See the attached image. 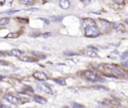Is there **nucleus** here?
<instances>
[{
    "mask_svg": "<svg viewBox=\"0 0 128 108\" xmlns=\"http://www.w3.org/2000/svg\"><path fill=\"white\" fill-rule=\"evenodd\" d=\"M100 35V31L94 25L85 27V36L87 37H97Z\"/></svg>",
    "mask_w": 128,
    "mask_h": 108,
    "instance_id": "f257e3e1",
    "label": "nucleus"
},
{
    "mask_svg": "<svg viewBox=\"0 0 128 108\" xmlns=\"http://www.w3.org/2000/svg\"><path fill=\"white\" fill-rule=\"evenodd\" d=\"M33 77L35 79H37V80H40V81H45V80L48 79L47 75L44 72H42V71H35L33 73Z\"/></svg>",
    "mask_w": 128,
    "mask_h": 108,
    "instance_id": "f03ea898",
    "label": "nucleus"
},
{
    "mask_svg": "<svg viewBox=\"0 0 128 108\" xmlns=\"http://www.w3.org/2000/svg\"><path fill=\"white\" fill-rule=\"evenodd\" d=\"M84 76H85V78H86V79L91 80V81H97V80H99L98 76H97L94 72L89 71V70H87V71H85V72H84Z\"/></svg>",
    "mask_w": 128,
    "mask_h": 108,
    "instance_id": "7ed1b4c3",
    "label": "nucleus"
},
{
    "mask_svg": "<svg viewBox=\"0 0 128 108\" xmlns=\"http://www.w3.org/2000/svg\"><path fill=\"white\" fill-rule=\"evenodd\" d=\"M4 98H5L8 102H10V103H12V104H17V103H19V99H18L16 96H14V95L7 94V95L4 96Z\"/></svg>",
    "mask_w": 128,
    "mask_h": 108,
    "instance_id": "20e7f679",
    "label": "nucleus"
},
{
    "mask_svg": "<svg viewBox=\"0 0 128 108\" xmlns=\"http://www.w3.org/2000/svg\"><path fill=\"white\" fill-rule=\"evenodd\" d=\"M83 54L86 55V56H89V57H97V53L95 51H93L91 48H88L87 50H84Z\"/></svg>",
    "mask_w": 128,
    "mask_h": 108,
    "instance_id": "39448f33",
    "label": "nucleus"
},
{
    "mask_svg": "<svg viewBox=\"0 0 128 108\" xmlns=\"http://www.w3.org/2000/svg\"><path fill=\"white\" fill-rule=\"evenodd\" d=\"M59 5L62 9H68L70 7V1L69 0H60L59 1Z\"/></svg>",
    "mask_w": 128,
    "mask_h": 108,
    "instance_id": "423d86ee",
    "label": "nucleus"
},
{
    "mask_svg": "<svg viewBox=\"0 0 128 108\" xmlns=\"http://www.w3.org/2000/svg\"><path fill=\"white\" fill-rule=\"evenodd\" d=\"M33 100L36 101L37 103H40V104H45L47 102V100L44 98V97H41L39 95H34L33 96Z\"/></svg>",
    "mask_w": 128,
    "mask_h": 108,
    "instance_id": "0eeeda50",
    "label": "nucleus"
},
{
    "mask_svg": "<svg viewBox=\"0 0 128 108\" xmlns=\"http://www.w3.org/2000/svg\"><path fill=\"white\" fill-rule=\"evenodd\" d=\"M113 28L116 31H120V32H124L125 31V27L121 23H115V24H113Z\"/></svg>",
    "mask_w": 128,
    "mask_h": 108,
    "instance_id": "6e6552de",
    "label": "nucleus"
},
{
    "mask_svg": "<svg viewBox=\"0 0 128 108\" xmlns=\"http://www.w3.org/2000/svg\"><path fill=\"white\" fill-rule=\"evenodd\" d=\"M83 25L86 27V26H92V25H95V21L93 19H90V18H87V19H84L83 20Z\"/></svg>",
    "mask_w": 128,
    "mask_h": 108,
    "instance_id": "1a4fd4ad",
    "label": "nucleus"
},
{
    "mask_svg": "<svg viewBox=\"0 0 128 108\" xmlns=\"http://www.w3.org/2000/svg\"><path fill=\"white\" fill-rule=\"evenodd\" d=\"M50 86H48V85H41V86H38V89H42V90H44L46 93H52V91H51V89L49 88Z\"/></svg>",
    "mask_w": 128,
    "mask_h": 108,
    "instance_id": "9d476101",
    "label": "nucleus"
},
{
    "mask_svg": "<svg viewBox=\"0 0 128 108\" xmlns=\"http://www.w3.org/2000/svg\"><path fill=\"white\" fill-rule=\"evenodd\" d=\"M99 22H100V25H101L103 28H108V27L110 26V23H109L108 21H106V20L100 19V20H99Z\"/></svg>",
    "mask_w": 128,
    "mask_h": 108,
    "instance_id": "9b49d317",
    "label": "nucleus"
},
{
    "mask_svg": "<svg viewBox=\"0 0 128 108\" xmlns=\"http://www.w3.org/2000/svg\"><path fill=\"white\" fill-rule=\"evenodd\" d=\"M11 54L15 55V56H21V55H23V52L21 50H18V49H12L11 50Z\"/></svg>",
    "mask_w": 128,
    "mask_h": 108,
    "instance_id": "f8f14e48",
    "label": "nucleus"
},
{
    "mask_svg": "<svg viewBox=\"0 0 128 108\" xmlns=\"http://www.w3.org/2000/svg\"><path fill=\"white\" fill-rule=\"evenodd\" d=\"M8 23H9V18L4 17V18H1V19H0V25H1V26H5V25H7Z\"/></svg>",
    "mask_w": 128,
    "mask_h": 108,
    "instance_id": "ddd939ff",
    "label": "nucleus"
},
{
    "mask_svg": "<svg viewBox=\"0 0 128 108\" xmlns=\"http://www.w3.org/2000/svg\"><path fill=\"white\" fill-rule=\"evenodd\" d=\"M32 54H33V55H35V56H37V57H40V58H42V59H44V58L46 57V55H45L44 53L37 52V51H32Z\"/></svg>",
    "mask_w": 128,
    "mask_h": 108,
    "instance_id": "4468645a",
    "label": "nucleus"
},
{
    "mask_svg": "<svg viewBox=\"0 0 128 108\" xmlns=\"http://www.w3.org/2000/svg\"><path fill=\"white\" fill-rule=\"evenodd\" d=\"M22 61H25V62H33V61H35V59H33V58H31V57H28V56H23V57H21L20 58Z\"/></svg>",
    "mask_w": 128,
    "mask_h": 108,
    "instance_id": "2eb2a0df",
    "label": "nucleus"
},
{
    "mask_svg": "<svg viewBox=\"0 0 128 108\" xmlns=\"http://www.w3.org/2000/svg\"><path fill=\"white\" fill-rule=\"evenodd\" d=\"M19 35H20V33H9L8 35H6L5 38H17V37H19Z\"/></svg>",
    "mask_w": 128,
    "mask_h": 108,
    "instance_id": "dca6fc26",
    "label": "nucleus"
},
{
    "mask_svg": "<svg viewBox=\"0 0 128 108\" xmlns=\"http://www.w3.org/2000/svg\"><path fill=\"white\" fill-rule=\"evenodd\" d=\"M54 81H55V82H57V83H59V84H61V85H66V82H65V80H64V79L57 78V79H54Z\"/></svg>",
    "mask_w": 128,
    "mask_h": 108,
    "instance_id": "f3484780",
    "label": "nucleus"
},
{
    "mask_svg": "<svg viewBox=\"0 0 128 108\" xmlns=\"http://www.w3.org/2000/svg\"><path fill=\"white\" fill-rule=\"evenodd\" d=\"M51 20L56 21V22H59V21L62 20V17H61V16H52V17H51Z\"/></svg>",
    "mask_w": 128,
    "mask_h": 108,
    "instance_id": "a211bd4d",
    "label": "nucleus"
},
{
    "mask_svg": "<svg viewBox=\"0 0 128 108\" xmlns=\"http://www.w3.org/2000/svg\"><path fill=\"white\" fill-rule=\"evenodd\" d=\"M20 1H21V3H23L25 5H30L33 2V0H20Z\"/></svg>",
    "mask_w": 128,
    "mask_h": 108,
    "instance_id": "6ab92c4d",
    "label": "nucleus"
},
{
    "mask_svg": "<svg viewBox=\"0 0 128 108\" xmlns=\"http://www.w3.org/2000/svg\"><path fill=\"white\" fill-rule=\"evenodd\" d=\"M64 54H65V55H69V56H73V55H76V53H74V52H71V51H65V52H64Z\"/></svg>",
    "mask_w": 128,
    "mask_h": 108,
    "instance_id": "aec40b11",
    "label": "nucleus"
},
{
    "mask_svg": "<svg viewBox=\"0 0 128 108\" xmlns=\"http://www.w3.org/2000/svg\"><path fill=\"white\" fill-rule=\"evenodd\" d=\"M110 103H111L112 105H115V106H119V105H120L118 101H114V100H112V101H110Z\"/></svg>",
    "mask_w": 128,
    "mask_h": 108,
    "instance_id": "412c9836",
    "label": "nucleus"
},
{
    "mask_svg": "<svg viewBox=\"0 0 128 108\" xmlns=\"http://www.w3.org/2000/svg\"><path fill=\"white\" fill-rule=\"evenodd\" d=\"M72 107H76V108H80V107H83V105H79V104H76V103H72Z\"/></svg>",
    "mask_w": 128,
    "mask_h": 108,
    "instance_id": "4be33fe9",
    "label": "nucleus"
},
{
    "mask_svg": "<svg viewBox=\"0 0 128 108\" xmlns=\"http://www.w3.org/2000/svg\"><path fill=\"white\" fill-rule=\"evenodd\" d=\"M25 89H26L27 91H29L30 93H33V89H32V88H29V86H25Z\"/></svg>",
    "mask_w": 128,
    "mask_h": 108,
    "instance_id": "5701e85b",
    "label": "nucleus"
},
{
    "mask_svg": "<svg viewBox=\"0 0 128 108\" xmlns=\"http://www.w3.org/2000/svg\"><path fill=\"white\" fill-rule=\"evenodd\" d=\"M114 2L116 4H122V3H124V0H114Z\"/></svg>",
    "mask_w": 128,
    "mask_h": 108,
    "instance_id": "b1692460",
    "label": "nucleus"
},
{
    "mask_svg": "<svg viewBox=\"0 0 128 108\" xmlns=\"http://www.w3.org/2000/svg\"><path fill=\"white\" fill-rule=\"evenodd\" d=\"M126 57H127V52H125V53H123V54L121 55V59H122V60H123V59H125Z\"/></svg>",
    "mask_w": 128,
    "mask_h": 108,
    "instance_id": "393cba45",
    "label": "nucleus"
},
{
    "mask_svg": "<svg viewBox=\"0 0 128 108\" xmlns=\"http://www.w3.org/2000/svg\"><path fill=\"white\" fill-rule=\"evenodd\" d=\"M122 65H123V67H124V68H128V61H125Z\"/></svg>",
    "mask_w": 128,
    "mask_h": 108,
    "instance_id": "a878e982",
    "label": "nucleus"
},
{
    "mask_svg": "<svg viewBox=\"0 0 128 108\" xmlns=\"http://www.w3.org/2000/svg\"><path fill=\"white\" fill-rule=\"evenodd\" d=\"M40 20H42V21H44L46 24H49V20H47V19H44V18H41Z\"/></svg>",
    "mask_w": 128,
    "mask_h": 108,
    "instance_id": "bb28decb",
    "label": "nucleus"
},
{
    "mask_svg": "<svg viewBox=\"0 0 128 108\" xmlns=\"http://www.w3.org/2000/svg\"><path fill=\"white\" fill-rule=\"evenodd\" d=\"M0 64H3V65H9V63H8V62H5V61H1V60H0Z\"/></svg>",
    "mask_w": 128,
    "mask_h": 108,
    "instance_id": "cd10ccee",
    "label": "nucleus"
},
{
    "mask_svg": "<svg viewBox=\"0 0 128 108\" xmlns=\"http://www.w3.org/2000/svg\"><path fill=\"white\" fill-rule=\"evenodd\" d=\"M50 35H51V33H45L43 36H44V37H47V36H50Z\"/></svg>",
    "mask_w": 128,
    "mask_h": 108,
    "instance_id": "c85d7f7f",
    "label": "nucleus"
},
{
    "mask_svg": "<svg viewBox=\"0 0 128 108\" xmlns=\"http://www.w3.org/2000/svg\"><path fill=\"white\" fill-rule=\"evenodd\" d=\"M12 1H13V0H6V2H7V3H11Z\"/></svg>",
    "mask_w": 128,
    "mask_h": 108,
    "instance_id": "c756f323",
    "label": "nucleus"
},
{
    "mask_svg": "<svg viewBox=\"0 0 128 108\" xmlns=\"http://www.w3.org/2000/svg\"><path fill=\"white\" fill-rule=\"evenodd\" d=\"M125 22H126V23L128 24V19H126V20H125Z\"/></svg>",
    "mask_w": 128,
    "mask_h": 108,
    "instance_id": "7c9ffc66",
    "label": "nucleus"
},
{
    "mask_svg": "<svg viewBox=\"0 0 128 108\" xmlns=\"http://www.w3.org/2000/svg\"><path fill=\"white\" fill-rule=\"evenodd\" d=\"M1 55H2V53H1V52H0V56H1Z\"/></svg>",
    "mask_w": 128,
    "mask_h": 108,
    "instance_id": "2f4dec72",
    "label": "nucleus"
},
{
    "mask_svg": "<svg viewBox=\"0 0 128 108\" xmlns=\"http://www.w3.org/2000/svg\"><path fill=\"white\" fill-rule=\"evenodd\" d=\"M127 74H128V72H127Z\"/></svg>",
    "mask_w": 128,
    "mask_h": 108,
    "instance_id": "473e14b6",
    "label": "nucleus"
},
{
    "mask_svg": "<svg viewBox=\"0 0 128 108\" xmlns=\"http://www.w3.org/2000/svg\"><path fill=\"white\" fill-rule=\"evenodd\" d=\"M48 1H49V0H48Z\"/></svg>",
    "mask_w": 128,
    "mask_h": 108,
    "instance_id": "72a5a7b5",
    "label": "nucleus"
}]
</instances>
